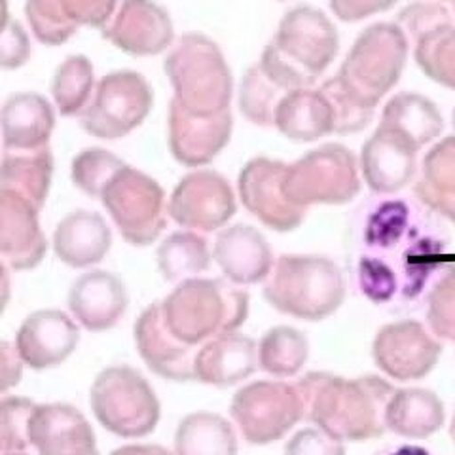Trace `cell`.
I'll return each mask as SVG.
<instances>
[{
	"mask_svg": "<svg viewBox=\"0 0 455 455\" xmlns=\"http://www.w3.org/2000/svg\"><path fill=\"white\" fill-rule=\"evenodd\" d=\"M306 418L334 438L363 443L387 431V406L395 387L378 376L339 378L311 372L296 381Z\"/></svg>",
	"mask_w": 455,
	"mask_h": 455,
	"instance_id": "cell-1",
	"label": "cell"
},
{
	"mask_svg": "<svg viewBox=\"0 0 455 455\" xmlns=\"http://www.w3.org/2000/svg\"><path fill=\"white\" fill-rule=\"evenodd\" d=\"M338 48L334 23L317 8L298 6L284 13L260 65L283 90H307L331 67Z\"/></svg>",
	"mask_w": 455,
	"mask_h": 455,
	"instance_id": "cell-2",
	"label": "cell"
},
{
	"mask_svg": "<svg viewBox=\"0 0 455 455\" xmlns=\"http://www.w3.org/2000/svg\"><path fill=\"white\" fill-rule=\"evenodd\" d=\"M165 323L184 344L235 332L249 315V294L228 279H187L162 302Z\"/></svg>",
	"mask_w": 455,
	"mask_h": 455,
	"instance_id": "cell-3",
	"label": "cell"
},
{
	"mask_svg": "<svg viewBox=\"0 0 455 455\" xmlns=\"http://www.w3.org/2000/svg\"><path fill=\"white\" fill-rule=\"evenodd\" d=\"M264 296L284 315L323 321L344 304V272L326 256L283 254L266 281Z\"/></svg>",
	"mask_w": 455,
	"mask_h": 455,
	"instance_id": "cell-4",
	"label": "cell"
},
{
	"mask_svg": "<svg viewBox=\"0 0 455 455\" xmlns=\"http://www.w3.org/2000/svg\"><path fill=\"white\" fill-rule=\"evenodd\" d=\"M165 75L173 85V101L197 116L230 110L232 70L222 50L205 35L180 36L165 57Z\"/></svg>",
	"mask_w": 455,
	"mask_h": 455,
	"instance_id": "cell-5",
	"label": "cell"
},
{
	"mask_svg": "<svg viewBox=\"0 0 455 455\" xmlns=\"http://www.w3.org/2000/svg\"><path fill=\"white\" fill-rule=\"evenodd\" d=\"M408 60V36L396 23H376L359 35L339 80L370 107H378L401 80Z\"/></svg>",
	"mask_w": 455,
	"mask_h": 455,
	"instance_id": "cell-6",
	"label": "cell"
},
{
	"mask_svg": "<svg viewBox=\"0 0 455 455\" xmlns=\"http://www.w3.org/2000/svg\"><path fill=\"white\" fill-rule=\"evenodd\" d=\"M90 401L97 421L124 438L147 436L160 421L158 396L132 366L105 368L93 381Z\"/></svg>",
	"mask_w": 455,
	"mask_h": 455,
	"instance_id": "cell-7",
	"label": "cell"
},
{
	"mask_svg": "<svg viewBox=\"0 0 455 455\" xmlns=\"http://www.w3.org/2000/svg\"><path fill=\"white\" fill-rule=\"evenodd\" d=\"M361 190L357 158L341 145H323L287 167L284 194L302 209L344 205Z\"/></svg>",
	"mask_w": 455,
	"mask_h": 455,
	"instance_id": "cell-8",
	"label": "cell"
},
{
	"mask_svg": "<svg viewBox=\"0 0 455 455\" xmlns=\"http://www.w3.org/2000/svg\"><path fill=\"white\" fill-rule=\"evenodd\" d=\"M101 202L130 245L154 243L167 224L164 188L142 171L124 165L101 196Z\"/></svg>",
	"mask_w": 455,
	"mask_h": 455,
	"instance_id": "cell-9",
	"label": "cell"
},
{
	"mask_svg": "<svg viewBox=\"0 0 455 455\" xmlns=\"http://www.w3.org/2000/svg\"><path fill=\"white\" fill-rule=\"evenodd\" d=\"M152 105L154 92L145 76L135 70H116L97 84L82 112V127L103 140L124 139L147 120Z\"/></svg>",
	"mask_w": 455,
	"mask_h": 455,
	"instance_id": "cell-10",
	"label": "cell"
},
{
	"mask_svg": "<svg viewBox=\"0 0 455 455\" xmlns=\"http://www.w3.org/2000/svg\"><path fill=\"white\" fill-rule=\"evenodd\" d=\"M232 418L249 444L264 446L287 435L306 410L296 383L254 381L235 393Z\"/></svg>",
	"mask_w": 455,
	"mask_h": 455,
	"instance_id": "cell-11",
	"label": "cell"
},
{
	"mask_svg": "<svg viewBox=\"0 0 455 455\" xmlns=\"http://www.w3.org/2000/svg\"><path fill=\"white\" fill-rule=\"evenodd\" d=\"M167 207L169 217L187 230L215 232L234 217L235 196L222 175L197 169L177 184Z\"/></svg>",
	"mask_w": 455,
	"mask_h": 455,
	"instance_id": "cell-12",
	"label": "cell"
},
{
	"mask_svg": "<svg viewBox=\"0 0 455 455\" xmlns=\"http://www.w3.org/2000/svg\"><path fill=\"white\" fill-rule=\"evenodd\" d=\"M440 353L443 344L418 321L386 324L372 344L376 366L398 381H414L431 374Z\"/></svg>",
	"mask_w": 455,
	"mask_h": 455,
	"instance_id": "cell-13",
	"label": "cell"
},
{
	"mask_svg": "<svg viewBox=\"0 0 455 455\" xmlns=\"http://www.w3.org/2000/svg\"><path fill=\"white\" fill-rule=\"evenodd\" d=\"M287 164L254 158L239 173L237 190L245 209L275 232H292L306 219L307 209L294 205L284 194Z\"/></svg>",
	"mask_w": 455,
	"mask_h": 455,
	"instance_id": "cell-14",
	"label": "cell"
},
{
	"mask_svg": "<svg viewBox=\"0 0 455 455\" xmlns=\"http://www.w3.org/2000/svg\"><path fill=\"white\" fill-rule=\"evenodd\" d=\"M103 36L118 50L150 57L173 48L175 27L169 13L154 0H122Z\"/></svg>",
	"mask_w": 455,
	"mask_h": 455,
	"instance_id": "cell-15",
	"label": "cell"
},
{
	"mask_svg": "<svg viewBox=\"0 0 455 455\" xmlns=\"http://www.w3.org/2000/svg\"><path fill=\"white\" fill-rule=\"evenodd\" d=\"M118 0H27L25 16L38 42L60 46L82 27L105 28Z\"/></svg>",
	"mask_w": 455,
	"mask_h": 455,
	"instance_id": "cell-16",
	"label": "cell"
},
{
	"mask_svg": "<svg viewBox=\"0 0 455 455\" xmlns=\"http://www.w3.org/2000/svg\"><path fill=\"white\" fill-rule=\"evenodd\" d=\"M234 130L232 112L197 116L175 101L169 107V147L175 160L187 167L211 164L230 142Z\"/></svg>",
	"mask_w": 455,
	"mask_h": 455,
	"instance_id": "cell-17",
	"label": "cell"
},
{
	"mask_svg": "<svg viewBox=\"0 0 455 455\" xmlns=\"http://www.w3.org/2000/svg\"><path fill=\"white\" fill-rule=\"evenodd\" d=\"M135 341L142 361L154 374L171 381L196 379L197 346L184 344L169 329L162 302L152 304L140 313L135 323Z\"/></svg>",
	"mask_w": 455,
	"mask_h": 455,
	"instance_id": "cell-18",
	"label": "cell"
},
{
	"mask_svg": "<svg viewBox=\"0 0 455 455\" xmlns=\"http://www.w3.org/2000/svg\"><path fill=\"white\" fill-rule=\"evenodd\" d=\"M419 148L391 127L378 125L361 152V171L368 188L389 196L411 182L418 167Z\"/></svg>",
	"mask_w": 455,
	"mask_h": 455,
	"instance_id": "cell-19",
	"label": "cell"
},
{
	"mask_svg": "<svg viewBox=\"0 0 455 455\" xmlns=\"http://www.w3.org/2000/svg\"><path fill=\"white\" fill-rule=\"evenodd\" d=\"M78 341V326L67 313L42 309L23 321L16 347L27 366L46 370L65 363L76 349Z\"/></svg>",
	"mask_w": 455,
	"mask_h": 455,
	"instance_id": "cell-20",
	"label": "cell"
},
{
	"mask_svg": "<svg viewBox=\"0 0 455 455\" xmlns=\"http://www.w3.org/2000/svg\"><path fill=\"white\" fill-rule=\"evenodd\" d=\"M28 443L38 455H99L92 425L68 404H38Z\"/></svg>",
	"mask_w": 455,
	"mask_h": 455,
	"instance_id": "cell-21",
	"label": "cell"
},
{
	"mask_svg": "<svg viewBox=\"0 0 455 455\" xmlns=\"http://www.w3.org/2000/svg\"><path fill=\"white\" fill-rule=\"evenodd\" d=\"M38 212L28 199L0 190V252L13 269H31L44 259L48 243Z\"/></svg>",
	"mask_w": 455,
	"mask_h": 455,
	"instance_id": "cell-22",
	"label": "cell"
},
{
	"mask_svg": "<svg viewBox=\"0 0 455 455\" xmlns=\"http://www.w3.org/2000/svg\"><path fill=\"white\" fill-rule=\"evenodd\" d=\"M212 256L234 284H254L269 277L274 252L267 239L249 224L228 226L217 235Z\"/></svg>",
	"mask_w": 455,
	"mask_h": 455,
	"instance_id": "cell-23",
	"label": "cell"
},
{
	"mask_svg": "<svg viewBox=\"0 0 455 455\" xmlns=\"http://www.w3.org/2000/svg\"><path fill=\"white\" fill-rule=\"evenodd\" d=\"M73 317L92 332H103L118 324L127 309V291L120 277L110 272H88L78 277L68 292Z\"/></svg>",
	"mask_w": 455,
	"mask_h": 455,
	"instance_id": "cell-24",
	"label": "cell"
},
{
	"mask_svg": "<svg viewBox=\"0 0 455 455\" xmlns=\"http://www.w3.org/2000/svg\"><path fill=\"white\" fill-rule=\"evenodd\" d=\"M259 364L256 344L239 334L209 339L196 353V379L215 387H230L247 379Z\"/></svg>",
	"mask_w": 455,
	"mask_h": 455,
	"instance_id": "cell-25",
	"label": "cell"
},
{
	"mask_svg": "<svg viewBox=\"0 0 455 455\" xmlns=\"http://www.w3.org/2000/svg\"><path fill=\"white\" fill-rule=\"evenodd\" d=\"M112 245V234L99 212L75 211L53 232L57 259L70 267H90L101 262Z\"/></svg>",
	"mask_w": 455,
	"mask_h": 455,
	"instance_id": "cell-26",
	"label": "cell"
},
{
	"mask_svg": "<svg viewBox=\"0 0 455 455\" xmlns=\"http://www.w3.org/2000/svg\"><path fill=\"white\" fill-rule=\"evenodd\" d=\"M55 125L53 107L38 93L12 95L3 108L4 150L48 147Z\"/></svg>",
	"mask_w": 455,
	"mask_h": 455,
	"instance_id": "cell-27",
	"label": "cell"
},
{
	"mask_svg": "<svg viewBox=\"0 0 455 455\" xmlns=\"http://www.w3.org/2000/svg\"><path fill=\"white\" fill-rule=\"evenodd\" d=\"M275 127L283 137L296 142H313L334 133L329 99L313 88L291 92L279 105Z\"/></svg>",
	"mask_w": 455,
	"mask_h": 455,
	"instance_id": "cell-28",
	"label": "cell"
},
{
	"mask_svg": "<svg viewBox=\"0 0 455 455\" xmlns=\"http://www.w3.org/2000/svg\"><path fill=\"white\" fill-rule=\"evenodd\" d=\"M444 404L429 389H396L387 406V431L404 438H427L443 429Z\"/></svg>",
	"mask_w": 455,
	"mask_h": 455,
	"instance_id": "cell-29",
	"label": "cell"
},
{
	"mask_svg": "<svg viewBox=\"0 0 455 455\" xmlns=\"http://www.w3.org/2000/svg\"><path fill=\"white\" fill-rule=\"evenodd\" d=\"M53 173L50 147L38 150H6L0 167V190L18 194L38 209L44 207Z\"/></svg>",
	"mask_w": 455,
	"mask_h": 455,
	"instance_id": "cell-30",
	"label": "cell"
},
{
	"mask_svg": "<svg viewBox=\"0 0 455 455\" xmlns=\"http://www.w3.org/2000/svg\"><path fill=\"white\" fill-rule=\"evenodd\" d=\"M419 202L455 222V137H446L425 154L416 182Z\"/></svg>",
	"mask_w": 455,
	"mask_h": 455,
	"instance_id": "cell-31",
	"label": "cell"
},
{
	"mask_svg": "<svg viewBox=\"0 0 455 455\" xmlns=\"http://www.w3.org/2000/svg\"><path fill=\"white\" fill-rule=\"evenodd\" d=\"M379 124L401 133L418 148L429 145L444 130L438 107L431 99L411 92L395 95L383 108Z\"/></svg>",
	"mask_w": 455,
	"mask_h": 455,
	"instance_id": "cell-32",
	"label": "cell"
},
{
	"mask_svg": "<svg viewBox=\"0 0 455 455\" xmlns=\"http://www.w3.org/2000/svg\"><path fill=\"white\" fill-rule=\"evenodd\" d=\"M177 455H237L234 427L211 411L184 418L175 433Z\"/></svg>",
	"mask_w": 455,
	"mask_h": 455,
	"instance_id": "cell-33",
	"label": "cell"
},
{
	"mask_svg": "<svg viewBox=\"0 0 455 455\" xmlns=\"http://www.w3.org/2000/svg\"><path fill=\"white\" fill-rule=\"evenodd\" d=\"M211 249L199 232H175L162 241L158 249V267L165 281L182 283L207 272Z\"/></svg>",
	"mask_w": 455,
	"mask_h": 455,
	"instance_id": "cell-34",
	"label": "cell"
},
{
	"mask_svg": "<svg viewBox=\"0 0 455 455\" xmlns=\"http://www.w3.org/2000/svg\"><path fill=\"white\" fill-rule=\"evenodd\" d=\"M309 355V341L292 326H275L267 331L259 346V364L264 372L277 378L296 376Z\"/></svg>",
	"mask_w": 455,
	"mask_h": 455,
	"instance_id": "cell-35",
	"label": "cell"
},
{
	"mask_svg": "<svg viewBox=\"0 0 455 455\" xmlns=\"http://www.w3.org/2000/svg\"><path fill=\"white\" fill-rule=\"evenodd\" d=\"M95 84L93 65L85 55H68L57 67L52 84L53 103L63 116L82 114L92 101Z\"/></svg>",
	"mask_w": 455,
	"mask_h": 455,
	"instance_id": "cell-36",
	"label": "cell"
},
{
	"mask_svg": "<svg viewBox=\"0 0 455 455\" xmlns=\"http://www.w3.org/2000/svg\"><path fill=\"white\" fill-rule=\"evenodd\" d=\"M291 92L283 90L277 82L266 75L260 63L252 65L239 85L237 105L243 116L260 127L275 125L279 105Z\"/></svg>",
	"mask_w": 455,
	"mask_h": 455,
	"instance_id": "cell-37",
	"label": "cell"
},
{
	"mask_svg": "<svg viewBox=\"0 0 455 455\" xmlns=\"http://www.w3.org/2000/svg\"><path fill=\"white\" fill-rule=\"evenodd\" d=\"M416 63L427 78L455 90V25L448 23L416 42Z\"/></svg>",
	"mask_w": 455,
	"mask_h": 455,
	"instance_id": "cell-38",
	"label": "cell"
},
{
	"mask_svg": "<svg viewBox=\"0 0 455 455\" xmlns=\"http://www.w3.org/2000/svg\"><path fill=\"white\" fill-rule=\"evenodd\" d=\"M319 90L324 93L326 99H329V105L332 108L334 133H359L374 120L376 108L361 101V99L339 80V76L326 80Z\"/></svg>",
	"mask_w": 455,
	"mask_h": 455,
	"instance_id": "cell-39",
	"label": "cell"
},
{
	"mask_svg": "<svg viewBox=\"0 0 455 455\" xmlns=\"http://www.w3.org/2000/svg\"><path fill=\"white\" fill-rule=\"evenodd\" d=\"M125 164L105 148H85L70 165V177L75 187L85 196L101 199L107 184Z\"/></svg>",
	"mask_w": 455,
	"mask_h": 455,
	"instance_id": "cell-40",
	"label": "cell"
},
{
	"mask_svg": "<svg viewBox=\"0 0 455 455\" xmlns=\"http://www.w3.org/2000/svg\"><path fill=\"white\" fill-rule=\"evenodd\" d=\"M427 323L436 338L455 341V266L438 277L427 296Z\"/></svg>",
	"mask_w": 455,
	"mask_h": 455,
	"instance_id": "cell-41",
	"label": "cell"
},
{
	"mask_svg": "<svg viewBox=\"0 0 455 455\" xmlns=\"http://www.w3.org/2000/svg\"><path fill=\"white\" fill-rule=\"evenodd\" d=\"M38 404L21 396H4L0 403V446L3 453L25 451L28 443V429Z\"/></svg>",
	"mask_w": 455,
	"mask_h": 455,
	"instance_id": "cell-42",
	"label": "cell"
},
{
	"mask_svg": "<svg viewBox=\"0 0 455 455\" xmlns=\"http://www.w3.org/2000/svg\"><path fill=\"white\" fill-rule=\"evenodd\" d=\"M451 23V16L448 8L438 3H414L408 4L398 13V27L403 28L408 38L416 42L435 28Z\"/></svg>",
	"mask_w": 455,
	"mask_h": 455,
	"instance_id": "cell-43",
	"label": "cell"
},
{
	"mask_svg": "<svg viewBox=\"0 0 455 455\" xmlns=\"http://www.w3.org/2000/svg\"><path fill=\"white\" fill-rule=\"evenodd\" d=\"M284 455H346L341 440L324 433L319 427L298 431L284 446Z\"/></svg>",
	"mask_w": 455,
	"mask_h": 455,
	"instance_id": "cell-44",
	"label": "cell"
},
{
	"mask_svg": "<svg viewBox=\"0 0 455 455\" xmlns=\"http://www.w3.org/2000/svg\"><path fill=\"white\" fill-rule=\"evenodd\" d=\"M31 57V42L25 28L18 23H4L0 31V65L4 68H18Z\"/></svg>",
	"mask_w": 455,
	"mask_h": 455,
	"instance_id": "cell-45",
	"label": "cell"
},
{
	"mask_svg": "<svg viewBox=\"0 0 455 455\" xmlns=\"http://www.w3.org/2000/svg\"><path fill=\"white\" fill-rule=\"evenodd\" d=\"M331 10L339 21L357 23L376 13L387 12L396 0H329Z\"/></svg>",
	"mask_w": 455,
	"mask_h": 455,
	"instance_id": "cell-46",
	"label": "cell"
},
{
	"mask_svg": "<svg viewBox=\"0 0 455 455\" xmlns=\"http://www.w3.org/2000/svg\"><path fill=\"white\" fill-rule=\"evenodd\" d=\"M23 359L20 357L18 347L3 344V349H0V387L3 391L18 386V381L21 378V368H23Z\"/></svg>",
	"mask_w": 455,
	"mask_h": 455,
	"instance_id": "cell-47",
	"label": "cell"
},
{
	"mask_svg": "<svg viewBox=\"0 0 455 455\" xmlns=\"http://www.w3.org/2000/svg\"><path fill=\"white\" fill-rule=\"evenodd\" d=\"M110 455H171L165 448L162 446H122L118 450H114Z\"/></svg>",
	"mask_w": 455,
	"mask_h": 455,
	"instance_id": "cell-48",
	"label": "cell"
},
{
	"mask_svg": "<svg viewBox=\"0 0 455 455\" xmlns=\"http://www.w3.org/2000/svg\"><path fill=\"white\" fill-rule=\"evenodd\" d=\"M376 455H433L429 450H425L421 446H410V444H403V446H391L378 451Z\"/></svg>",
	"mask_w": 455,
	"mask_h": 455,
	"instance_id": "cell-49",
	"label": "cell"
},
{
	"mask_svg": "<svg viewBox=\"0 0 455 455\" xmlns=\"http://www.w3.org/2000/svg\"><path fill=\"white\" fill-rule=\"evenodd\" d=\"M450 435H451V438H453V444H455V411H453L451 425H450Z\"/></svg>",
	"mask_w": 455,
	"mask_h": 455,
	"instance_id": "cell-50",
	"label": "cell"
},
{
	"mask_svg": "<svg viewBox=\"0 0 455 455\" xmlns=\"http://www.w3.org/2000/svg\"><path fill=\"white\" fill-rule=\"evenodd\" d=\"M3 455H27L25 451H10V453H3Z\"/></svg>",
	"mask_w": 455,
	"mask_h": 455,
	"instance_id": "cell-51",
	"label": "cell"
},
{
	"mask_svg": "<svg viewBox=\"0 0 455 455\" xmlns=\"http://www.w3.org/2000/svg\"><path fill=\"white\" fill-rule=\"evenodd\" d=\"M453 125H455V110H453Z\"/></svg>",
	"mask_w": 455,
	"mask_h": 455,
	"instance_id": "cell-52",
	"label": "cell"
},
{
	"mask_svg": "<svg viewBox=\"0 0 455 455\" xmlns=\"http://www.w3.org/2000/svg\"><path fill=\"white\" fill-rule=\"evenodd\" d=\"M279 3H284V0H279Z\"/></svg>",
	"mask_w": 455,
	"mask_h": 455,
	"instance_id": "cell-53",
	"label": "cell"
},
{
	"mask_svg": "<svg viewBox=\"0 0 455 455\" xmlns=\"http://www.w3.org/2000/svg\"><path fill=\"white\" fill-rule=\"evenodd\" d=\"M453 6H455V0H453Z\"/></svg>",
	"mask_w": 455,
	"mask_h": 455,
	"instance_id": "cell-54",
	"label": "cell"
}]
</instances>
